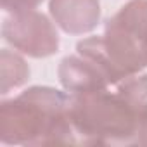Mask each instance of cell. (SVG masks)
<instances>
[{
	"label": "cell",
	"mask_w": 147,
	"mask_h": 147,
	"mask_svg": "<svg viewBox=\"0 0 147 147\" xmlns=\"http://www.w3.org/2000/svg\"><path fill=\"white\" fill-rule=\"evenodd\" d=\"M0 140L5 145H73L71 95L54 87H30L0 104Z\"/></svg>",
	"instance_id": "6da1fadb"
},
{
	"label": "cell",
	"mask_w": 147,
	"mask_h": 147,
	"mask_svg": "<svg viewBox=\"0 0 147 147\" xmlns=\"http://www.w3.org/2000/svg\"><path fill=\"white\" fill-rule=\"evenodd\" d=\"M0 69H2L0 94L4 97L9 92L23 87L30 80V66L18 52H12L9 49H2V52H0Z\"/></svg>",
	"instance_id": "ba28073f"
},
{
	"label": "cell",
	"mask_w": 147,
	"mask_h": 147,
	"mask_svg": "<svg viewBox=\"0 0 147 147\" xmlns=\"http://www.w3.org/2000/svg\"><path fill=\"white\" fill-rule=\"evenodd\" d=\"M45 0H2V9L9 14L24 12V11H35Z\"/></svg>",
	"instance_id": "9c48e42d"
},
{
	"label": "cell",
	"mask_w": 147,
	"mask_h": 147,
	"mask_svg": "<svg viewBox=\"0 0 147 147\" xmlns=\"http://www.w3.org/2000/svg\"><path fill=\"white\" fill-rule=\"evenodd\" d=\"M137 111V137L133 145H147V73L133 75L118 83Z\"/></svg>",
	"instance_id": "52a82bcc"
},
{
	"label": "cell",
	"mask_w": 147,
	"mask_h": 147,
	"mask_svg": "<svg viewBox=\"0 0 147 147\" xmlns=\"http://www.w3.org/2000/svg\"><path fill=\"white\" fill-rule=\"evenodd\" d=\"M52 21L67 35H87L100 23V0H50Z\"/></svg>",
	"instance_id": "8992f818"
},
{
	"label": "cell",
	"mask_w": 147,
	"mask_h": 147,
	"mask_svg": "<svg viewBox=\"0 0 147 147\" xmlns=\"http://www.w3.org/2000/svg\"><path fill=\"white\" fill-rule=\"evenodd\" d=\"M118 82L147 69V0H130L104 26L102 35L83 38Z\"/></svg>",
	"instance_id": "3957f363"
},
{
	"label": "cell",
	"mask_w": 147,
	"mask_h": 147,
	"mask_svg": "<svg viewBox=\"0 0 147 147\" xmlns=\"http://www.w3.org/2000/svg\"><path fill=\"white\" fill-rule=\"evenodd\" d=\"M71 121L78 144L133 145L137 137V111L125 92L114 85L102 90L69 94Z\"/></svg>",
	"instance_id": "7a4b0ae2"
},
{
	"label": "cell",
	"mask_w": 147,
	"mask_h": 147,
	"mask_svg": "<svg viewBox=\"0 0 147 147\" xmlns=\"http://www.w3.org/2000/svg\"><path fill=\"white\" fill-rule=\"evenodd\" d=\"M2 38L18 52L45 59L59 52L61 38L57 24L38 11H24L11 14L2 23Z\"/></svg>",
	"instance_id": "277c9868"
},
{
	"label": "cell",
	"mask_w": 147,
	"mask_h": 147,
	"mask_svg": "<svg viewBox=\"0 0 147 147\" xmlns=\"http://www.w3.org/2000/svg\"><path fill=\"white\" fill-rule=\"evenodd\" d=\"M57 76L64 90L69 94H83L114 87L97 62L78 52L75 55H66L59 62Z\"/></svg>",
	"instance_id": "5b68a950"
}]
</instances>
